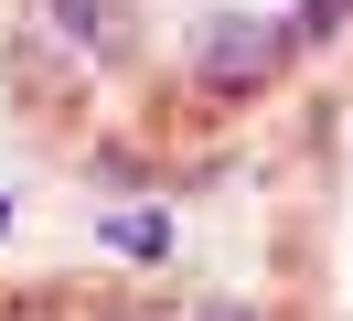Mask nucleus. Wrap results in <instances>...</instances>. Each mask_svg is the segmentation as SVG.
<instances>
[{
  "label": "nucleus",
  "instance_id": "obj_2",
  "mask_svg": "<svg viewBox=\"0 0 353 321\" xmlns=\"http://www.w3.org/2000/svg\"><path fill=\"white\" fill-rule=\"evenodd\" d=\"M43 21L65 43H108V0H43Z\"/></svg>",
  "mask_w": 353,
  "mask_h": 321
},
{
  "label": "nucleus",
  "instance_id": "obj_1",
  "mask_svg": "<svg viewBox=\"0 0 353 321\" xmlns=\"http://www.w3.org/2000/svg\"><path fill=\"white\" fill-rule=\"evenodd\" d=\"M279 54H289V21H203V43H193L203 86H268Z\"/></svg>",
  "mask_w": 353,
  "mask_h": 321
},
{
  "label": "nucleus",
  "instance_id": "obj_3",
  "mask_svg": "<svg viewBox=\"0 0 353 321\" xmlns=\"http://www.w3.org/2000/svg\"><path fill=\"white\" fill-rule=\"evenodd\" d=\"M118 246H129V257H161V246H172V214H118Z\"/></svg>",
  "mask_w": 353,
  "mask_h": 321
},
{
  "label": "nucleus",
  "instance_id": "obj_4",
  "mask_svg": "<svg viewBox=\"0 0 353 321\" xmlns=\"http://www.w3.org/2000/svg\"><path fill=\"white\" fill-rule=\"evenodd\" d=\"M214 321H236V311H214Z\"/></svg>",
  "mask_w": 353,
  "mask_h": 321
}]
</instances>
